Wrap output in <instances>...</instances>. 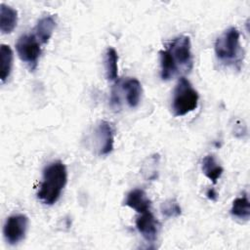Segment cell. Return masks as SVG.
I'll return each instance as SVG.
<instances>
[{
	"label": "cell",
	"instance_id": "obj_16",
	"mask_svg": "<svg viewBox=\"0 0 250 250\" xmlns=\"http://www.w3.org/2000/svg\"><path fill=\"white\" fill-rule=\"evenodd\" d=\"M230 214L233 217H236L241 220L247 221L250 217V205L249 200L246 195L242 197H237L233 200L231 208H230Z\"/></svg>",
	"mask_w": 250,
	"mask_h": 250
},
{
	"label": "cell",
	"instance_id": "obj_4",
	"mask_svg": "<svg viewBox=\"0 0 250 250\" xmlns=\"http://www.w3.org/2000/svg\"><path fill=\"white\" fill-rule=\"evenodd\" d=\"M198 93L192 87L190 82L181 77L173 92L172 110L175 116H183L193 111L198 104Z\"/></svg>",
	"mask_w": 250,
	"mask_h": 250
},
{
	"label": "cell",
	"instance_id": "obj_11",
	"mask_svg": "<svg viewBox=\"0 0 250 250\" xmlns=\"http://www.w3.org/2000/svg\"><path fill=\"white\" fill-rule=\"evenodd\" d=\"M56 27V19L53 16L41 18L34 27V35L41 44H47Z\"/></svg>",
	"mask_w": 250,
	"mask_h": 250
},
{
	"label": "cell",
	"instance_id": "obj_5",
	"mask_svg": "<svg viewBox=\"0 0 250 250\" xmlns=\"http://www.w3.org/2000/svg\"><path fill=\"white\" fill-rule=\"evenodd\" d=\"M40 44L34 34H23L16 43V50L20 59L25 62L31 70L37 67L41 54Z\"/></svg>",
	"mask_w": 250,
	"mask_h": 250
},
{
	"label": "cell",
	"instance_id": "obj_6",
	"mask_svg": "<svg viewBox=\"0 0 250 250\" xmlns=\"http://www.w3.org/2000/svg\"><path fill=\"white\" fill-rule=\"evenodd\" d=\"M28 219L25 215L17 214L10 216L3 229L5 239L9 244H17L21 241L26 233Z\"/></svg>",
	"mask_w": 250,
	"mask_h": 250
},
{
	"label": "cell",
	"instance_id": "obj_1",
	"mask_svg": "<svg viewBox=\"0 0 250 250\" xmlns=\"http://www.w3.org/2000/svg\"><path fill=\"white\" fill-rule=\"evenodd\" d=\"M160 55V76L167 81L176 75L185 74L191 70L193 60L191 43L188 36L181 35L170 41Z\"/></svg>",
	"mask_w": 250,
	"mask_h": 250
},
{
	"label": "cell",
	"instance_id": "obj_14",
	"mask_svg": "<svg viewBox=\"0 0 250 250\" xmlns=\"http://www.w3.org/2000/svg\"><path fill=\"white\" fill-rule=\"evenodd\" d=\"M118 55L114 48L109 47L104 54L105 76L108 80L114 81L118 78Z\"/></svg>",
	"mask_w": 250,
	"mask_h": 250
},
{
	"label": "cell",
	"instance_id": "obj_7",
	"mask_svg": "<svg viewBox=\"0 0 250 250\" xmlns=\"http://www.w3.org/2000/svg\"><path fill=\"white\" fill-rule=\"evenodd\" d=\"M96 140L98 143L99 154L105 155L111 152L114 143V131L111 124L105 120L100 121L95 131Z\"/></svg>",
	"mask_w": 250,
	"mask_h": 250
},
{
	"label": "cell",
	"instance_id": "obj_3",
	"mask_svg": "<svg viewBox=\"0 0 250 250\" xmlns=\"http://www.w3.org/2000/svg\"><path fill=\"white\" fill-rule=\"evenodd\" d=\"M215 55L226 65L240 68L243 61V50L240 45V34L236 27L226 29L215 41Z\"/></svg>",
	"mask_w": 250,
	"mask_h": 250
},
{
	"label": "cell",
	"instance_id": "obj_13",
	"mask_svg": "<svg viewBox=\"0 0 250 250\" xmlns=\"http://www.w3.org/2000/svg\"><path fill=\"white\" fill-rule=\"evenodd\" d=\"M202 171L204 175L213 183L216 184L219 178L222 176L224 169L223 167L217 163L215 157L213 155H206L202 159Z\"/></svg>",
	"mask_w": 250,
	"mask_h": 250
},
{
	"label": "cell",
	"instance_id": "obj_2",
	"mask_svg": "<svg viewBox=\"0 0 250 250\" xmlns=\"http://www.w3.org/2000/svg\"><path fill=\"white\" fill-rule=\"evenodd\" d=\"M67 182V171L62 161H54L43 170L42 182L37 191L38 199L46 205L55 204Z\"/></svg>",
	"mask_w": 250,
	"mask_h": 250
},
{
	"label": "cell",
	"instance_id": "obj_18",
	"mask_svg": "<svg viewBox=\"0 0 250 250\" xmlns=\"http://www.w3.org/2000/svg\"><path fill=\"white\" fill-rule=\"evenodd\" d=\"M206 195H207V197H208L209 199H211V200H213V201H215V200L217 199V192L215 191L214 188H209V189L207 190V192H206Z\"/></svg>",
	"mask_w": 250,
	"mask_h": 250
},
{
	"label": "cell",
	"instance_id": "obj_15",
	"mask_svg": "<svg viewBox=\"0 0 250 250\" xmlns=\"http://www.w3.org/2000/svg\"><path fill=\"white\" fill-rule=\"evenodd\" d=\"M0 59H1V69L0 77L1 81L4 82L11 74L13 66V51L10 46L2 44L0 47Z\"/></svg>",
	"mask_w": 250,
	"mask_h": 250
},
{
	"label": "cell",
	"instance_id": "obj_8",
	"mask_svg": "<svg viewBox=\"0 0 250 250\" xmlns=\"http://www.w3.org/2000/svg\"><path fill=\"white\" fill-rule=\"evenodd\" d=\"M136 228L146 241L153 242L156 239L158 232V223L149 210L141 213L140 216L137 217Z\"/></svg>",
	"mask_w": 250,
	"mask_h": 250
},
{
	"label": "cell",
	"instance_id": "obj_17",
	"mask_svg": "<svg viewBox=\"0 0 250 250\" xmlns=\"http://www.w3.org/2000/svg\"><path fill=\"white\" fill-rule=\"evenodd\" d=\"M161 213L167 218H175L181 215V207L176 199H168L160 206Z\"/></svg>",
	"mask_w": 250,
	"mask_h": 250
},
{
	"label": "cell",
	"instance_id": "obj_9",
	"mask_svg": "<svg viewBox=\"0 0 250 250\" xmlns=\"http://www.w3.org/2000/svg\"><path fill=\"white\" fill-rule=\"evenodd\" d=\"M121 91L124 93V97L127 104L134 108L138 106L142 97V85L136 78H127L120 84Z\"/></svg>",
	"mask_w": 250,
	"mask_h": 250
},
{
	"label": "cell",
	"instance_id": "obj_12",
	"mask_svg": "<svg viewBox=\"0 0 250 250\" xmlns=\"http://www.w3.org/2000/svg\"><path fill=\"white\" fill-rule=\"evenodd\" d=\"M18 22V12L5 4L0 5V30L2 33H11Z\"/></svg>",
	"mask_w": 250,
	"mask_h": 250
},
{
	"label": "cell",
	"instance_id": "obj_10",
	"mask_svg": "<svg viewBox=\"0 0 250 250\" xmlns=\"http://www.w3.org/2000/svg\"><path fill=\"white\" fill-rule=\"evenodd\" d=\"M124 204L139 214L146 212L150 209V200L146 196V193L141 188H135L129 191L126 195Z\"/></svg>",
	"mask_w": 250,
	"mask_h": 250
}]
</instances>
